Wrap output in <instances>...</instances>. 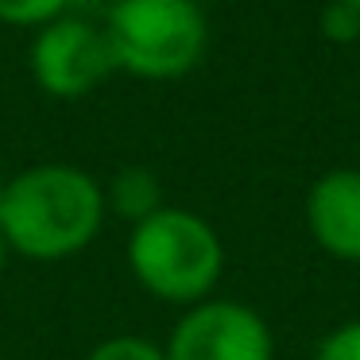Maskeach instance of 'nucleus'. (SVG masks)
<instances>
[{
    "mask_svg": "<svg viewBox=\"0 0 360 360\" xmlns=\"http://www.w3.org/2000/svg\"><path fill=\"white\" fill-rule=\"evenodd\" d=\"M86 360H167V349L155 345L151 337H136V333H117L97 341L86 352Z\"/></svg>",
    "mask_w": 360,
    "mask_h": 360,
    "instance_id": "6e6552de",
    "label": "nucleus"
},
{
    "mask_svg": "<svg viewBox=\"0 0 360 360\" xmlns=\"http://www.w3.org/2000/svg\"><path fill=\"white\" fill-rule=\"evenodd\" d=\"M167 360H271L275 341L267 321L233 298L186 306L167 337Z\"/></svg>",
    "mask_w": 360,
    "mask_h": 360,
    "instance_id": "39448f33",
    "label": "nucleus"
},
{
    "mask_svg": "<svg viewBox=\"0 0 360 360\" xmlns=\"http://www.w3.org/2000/svg\"><path fill=\"white\" fill-rule=\"evenodd\" d=\"M117 70L148 82L190 74L205 55V16L194 0H117L105 16Z\"/></svg>",
    "mask_w": 360,
    "mask_h": 360,
    "instance_id": "7ed1b4c3",
    "label": "nucleus"
},
{
    "mask_svg": "<svg viewBox=\"0 0 360 360\" xmlns=\"http://www.w3.org/2000/svg\"><path fill=\"white\" fill-rule=\"evenodd\" d=\"M8 244H4V236H0V279H4V271H8Z\"/></svg>",
    "mask_w": 360,
    "mask_h": 360,
    "instance_id": "f8f14e48",
    "label": "nucleus"
},
{
    "mask_svg": "<svg viewBox=\"0 0 360 360\" xmlns=\"http://www.w3.org/2000/svg\"><path fill=\"white\" fill-rule=\"evenodd\" d=\"M306 225L321 252L341 264H360V171L321 174L306 194Z\"/></svg>",
    "mask_w": 360,
    "mask_h": 360,
    "instance_id": "423d86ee",
    "label": "nucleus"
},
{
    "mask_svg": "<svg viewBox=\"0 0 360 360\" xmlns=\"http://www.w3.org/2000/svg\"><path fill=\"white\" fill-rule=\"evenodd\" d=\"M4 182H8V179H0V198H4Z\"/></svg>",
    "mask_w": 360,
    "mask_h": 360,
    "instance_id": "4468645a",
    "label": "nucleus"
},
{
    "mask_svg": "<svg viewBox=\"0 0 360 360\" xmlns=\"http://www.w3.org/2000/svg\"><path fill=\"white\" fill-rule=\"evenodd\" d=\"M105 210L124 217L128 225H140L151 213L163 210V182L148 167H120L105 186Z\"/></svg>",
    "mask_w": 360,
    "mask_h": 360,
    "instance_id": "0eeeda50",
    "label": "nucleus"
},
{
    "mask_svg": "<svg viewBox=\"0 0 360 360\" xmlns=\"http://www.w3.org/2000/svg\"><path fill=\"white\" fill-rule=\"evenodd\" d=\"M105 217V186L74 163H35L12 174L0 198V236L12 256L63 264L97 240Z\"/></svg>",
    "mask_w": 360,
    "mask_h": 360,
    "instance_id": "f257e3e1",
    "label": "nucleus"
},
{
    "mask_svg": "<svg viewBox=\"0 0 360 360\" xmlns=\"http://www.w3.org/2000/svg\"><path fill=\"white\" fill-rule=\"evenodd\" d=\"M128 267L151 298L171 306H198L213 295L225 271L217 229L190 210L163 205L128 233Z\"/></svg>",
    "mask_w": 360,
    "mask_h": 360,
    "instance_id": "f03ea898",
    "label": "nucleus"
},
{
    "mask_svg": "<svg viewBox=\"0 0 360 360\" xmlns=\"http://www.w3.org/2000/svg\"><path fill=\"white\" fill-rule=\"evenodd\" d=\"M321 24H326L329 39H356L360 35V12L349 8V4H341V0H333L326 8V16H321Z\"/></svg>",
    "mask_w": 360,
    "mask_h": 360,
    "instance_id": "9b49d317",
    "label": "nucleus"
},
{
    "mask_svg": "<svg viewBox=\"0 0 360 360\" xmlns=\"http://www.w3.org/2000/svg\"><path fill=\"white\" fill-rule=\"evenodd\" d=\"M314 360H360V318L337 326L333 333L318 345V356Z\"/></svg>",
    "mask_w": 360,
    "mask_h": 360,
    "instance_id": "9d476101",
    "label": "nucleus"
},
{
    "mask_svg": "<svg viewBox=\"0 0 360 360\" xmlns=\"http://www.w3.org/2000/svg\"><path fill=\"white\" fill-rule=\"evenodd\" d=\"M341 4H349V8H356V12H360V0H341Z\"/></svg>",
    "mask_w": 360,
    "mask_h": 360,
    "instance_id": "ddd939ff",
    "label": "nucleus"
},
{
    "mask_svg": "<svg viewBox=\"0 0 360 360\" xmlns=\"http://www.w3.org/2000/svg\"><path fill=\"white\" fill-rule=\"evenodd\" d=\"M70 0H0V24L12 27H47L66 12Z\"/></svg>",
    "mask_w": 360,
    "mask_h": 360,
    "instance_id": "1a4fd4ad",
    "label": "nucleus"
},
{
    "mask_svg": "<svg viewBox=\"0 0 360 360\" xmlns=\"http://www.w3.org/2000/svg\"><path fill=\"white\" fill-rule=\"evenodd\" d=\"M27 63H32L35 86L58 101H78L94 94L117 70L105 27L78 16H58L55 24L39 27Z\"/></svg>",
    "mask_w": 360,
    "mask_h": 360,
    "instance_id": "20e7f679",
    "label": "nucleus"
}]
</instances>
